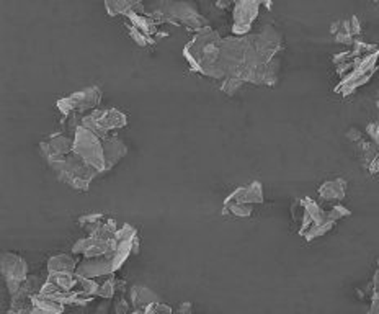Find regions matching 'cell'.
I'll use <instances>...</instances> for the list:
<instances>
[{
  "instance_id": "obj_1",
  "label": "cell",
  "mask_w": 379,
  "mask_h": 314,
  "mask_svg": "<svg viewBox=\"0 0 379 314\" xmlns=\"http://www.w3.org/2000/svg\"><path fill=\"white\" fill-rule=\"evenodd\" d=\"M221 44L223 38L211 26H206L195 33L192 41L183 46V57L190 64V69L214 80H224L221 71Z\"/></svg>"
},
{
  "instance_id": "obj_2",
  "label": "cell",
  "mask_w": 379,
  "mask_h": 314,
  "mask_svg": "<svg viewBox=\"0 0 379 314\" xmlns=\"http://www.w3.org/2000/svg\"><path fill=\"white\" fill-rule=\"evenodd\" d=\"M146 12L159 25L185 26L195 33L210 26L207 20L198 10L196 3L193 2H156L146 6Z\"/></svg>"
},
{
  "instance_id": "obj_3",
  "label": "cell",
  "mask_w": 379,
  "mask_h": 314,
  "mask_svg": "<svg viewBox=\"0 0 379 314\" xmlns=\"http://www.w3.org/2000/svg\"><path fill=\"white\" fill-rule=\"evenodd\" d=\"M48 165L56 174L57 181L79 192H87L95 181V177L100 174L98 170L90 167L82 157H79L75 152L49 160Z\"/></svg>"
},
{
  "instance_id": "obj_4",
  "label": "cell",
  "mask_w": 379,
  "mask_h": 314,
  "mask_svg": "<svg viewBox=\"0 0 379 314\" xmlns=\"http://www.w3.org/2000/svg\"><path fill=\"white\" fill-rule=\"evenodd\" d=\"M74 152L87 163L90 167L103 174L107 172L105 151H103V138L90 131V129L79 127L74 134Z\"/></svg>"
},
{
  "instance_id": "obj_5",
  "label": "cell",
  "mask_w": 379,
  "mask_h": 314,
  "mask_svg": "<svg viewBox=\"0 0 379 314\" xmlns=\"http://www.w3.org/2000/svg\"><path fill=\"white\" fill-rule=\"evenodd\" d=\"M378 61H379V49L374 53H369L367 56L356 57L353 61V69L350 71V74L345 79H342L340 82L335 85L333 92L340 93V95H351L356 89H360L362 85L368 84L369 79L373 77L374 73L378 69Z\"/></svg>"
},
{
  "instance_id": "obj_6",
  "label": "cell",
  "mask_w": 379,
  "mask_h": 314,
  "mask_svg": "<svg viewBox=\"0 0 379 314\" xmlns=\"http://www.w3.org/2000/svg\"><path fill=\"white\" fill-rule=\"evenodd\" d=\"M102 89L98 85H90V87L82 89V91H77L64 98H59L56 102V107L62 116H85L90 111L97 110V107L102 102Z\"/></svg>"
},
{
  "instance_id": "obj_7",
  "label": "cell",
  "mask_w": 379,
  "mask_h": 314,
  "mask_svg": "<svg viewBox=\"0 0 379 314\" xmlns=\"http://www.w3.org/2000/svg\"><path fill=\"white\" fill-rule=\"evenodd\" d=\"M128 116L118 109H97L82 116V127L100 138L111 136L113 131L124 128Z\"/></svg>"
},
{
  "instance_id": "obj_8",
  "label": "cell",
  "mask_w": 379,
  "mask_h": 314,
  "mask_svg": "<svg viewBox=\"0 0 379 314\" xmlns=\"http://www.w3.org/2000/svg\"><path fill=\"white\" fill-rule=\"evenodd\" d=\"M139 252V234L138 230L133 224H123L116 232L115 237L111 239V252L108 254V257L111 259L113 267L118 272L121 267L124 266V262L128 260L133 254Z\"/></svg>"
},
{
  "instance_id": "obj_9",
  "label": "cell",
  "mask_w": 379,
  "mask_h": 314,
  "mask_svg": "<svg viewBox=\"0 0 379 314\" xmlns=\"http://www.w3.org/2000/svg\"><path fill=\"white\" fill-rule=\"evenodd\" d=\"M2 275L6 278L8 293L13 296L28 278V264L20 254L6 250L2 252Z\"/></svg>"
},
{
  "instance_id": "obj_10",
  "label": "cell",
  "mask_w": 379,
  "mask_h": 314,
  "mask_svg": "<svg viewBox=\"0 0 379 314\" xmlns=\"http://www.w3.org/2000/svg\"><path fill=\"white\" fill-rule=\"evenodd\" d=\"M261 2L239 0L232 7V37H247L252 33V26L259 19Z\"/></svg>"
},
{
  "instance_id": "obj_11",
  "label": "cell",
  "mask_w": 379,
  "mask_h": 314,
  "mask_svg": "<svg viewBox=\"0 0 379 314\" xmlns=\"http://www.w3.org/2000/svg\"><path fill=\"white\" fill-rule=\"evenodd\" d=\"M77 223L89 236L98 237V239H107V241H111L120 230L115 219L98 212L82 214V216H79Z\"/></svg>"
},
{
  "instance_id": "obj_12",
  "label": "cell",
  "mask_w": 379,
  "mask_h": 314,
  "mask_svg": "<svg viewBox=\"0 0 379 314\" xmlns=\"http://www.w3.org/2000/svg\"><path fill=\"white\" fill-rule=\"evenodd\" d=\"M39 152H41L43 159L46 163L57 159V157L69 156L74 152V136L64 131L49 134L44 141L39 142Z\"/></svg>"
},
{
  "instance_id": "obj_13",
  "label": "cell",
  "mask_w": 379,
  "mask_h": 314,
  "mask_svg": "<svg viewBox=\"0 0 379 314\" xmlns=\"http://www.w3.org/2000/svg\"><path fill=\"white\" fill-rule=\"evenodd\" d=\"M111 252V241L98 239V237H82L72 246V254L80 255L82 259H93L108 255Z\"/></svg>"
},
{
  "instance_id": "obj_14",
  "label": "cell",
  "mask_w": 379,
  "mask_h": 314,
  "mask_svg": "<svg viewBox=\"0 0 379 314\" xmlns=\"http://www.w3.org/2000/svg\"><path fill=\"white\" fill-rule=\"evenodd\" d=\"M75 273L84 278H100V277L113 275V273H116V270L115 267H113L111 259L108 257V255H102V257L80 260Z\"/></svg>"
},
{
  "instance_id": "obj_15",
  "label": "cell",
  "mask_w": 379,
  "mask_h": 314,
  "mask_svg": "<svg viewBox=\"0 0 379 314\" xmlns=\"http://www.w3.org/2000/svg\"><path fill=\"white\" fill-rule=\"evenodd\" d=\"M231 201H237V203L243 205H261L265 201L264 198V185L260 182H252L249 185H241L236 190H232L231 194L224 198V203H231Z\"/></svg>"
},
{
  "instance_id": "obj_16",
  "label": "cell",
  "mask_w": 379,
  "mask_h": 314,
  "mask_svg": "<svg viewBox=\"0 0 379 314\" xmlns=\"http://www.w3.org/2000/svg\"><path fill=\"white\" fill-rule=\"evenodd\" d=\"M301 200H302V206H304V216H302L299 231H297L299 232V236L304 234L309 228L331 221L327 216L326 206L317 203V201L313 198H301Z\"/></svg>"
},
{
  "instance_id": "obj_17",
  "label": "cell",
  "mask_w": 379,
  "mask_h": 314,
  "mask_svg": "<svg viewBox=\"0 0 379 314\" xmlns=\"http://www.w3.org/2000/svg\"><path fill=\"white\" fill-rule=\"evenodd\" d=\"M103 151H105V164L108 172L128 154V146L116 134H111V136L103 138Z\"/></svg>"
},
{
  "instance_id": "obj_18",
  "label": "cell",
  "mask_w": 379,
  "mask_h": 314,
  "mask_svg": "<svg viewBox=\"0 0 379 314\" xmlns=\"http://www.w3.org/2000/svg\"><path fill=\"white\" fill-rule=\"evenodd\" d=\"M346 185H349V183H346L345 178L337 177L332 178V181L324 182L322 185L319 187L317 194L320 196V200L326 201V203H340L346 195Z\"/></svg>"
},
{
  "instance_id": "obj_19",
  "label": "cell",
  "mask_w": 379,
  "mask_h": 314,
  "mask_svg": "<svg viewBox=\"0 0 379 314\" xmlns=\"http://www.w3.org/2000/svg\"><path fill=\"white\" fill-rule=\"evenodd\" d=\"M129 303L131 308L134 309V311H144V309H147L149 306H152V304H159L162 303L159 295L154 293L151 288H147V286H133V288L129 290Z\"/></svg>"
},
{
  "instance_id": "obj_20",
  "label": "cell",
  "mask_w": 379,
  "mask_h": 314,
  "mask_svg": "<svg viewBox=\"0 0 379 314\" xmlns=\"http://www.w3.org/2000/svg\"><path fill=\"white\" fill-rule=\"evenodd\" d=\"M126 20L149 38H154L159 33V24L147 12H131L126 15Z\"/></svg>"
},
{
  "instance_id": "obj_21",
  "label": "cell",
  "mask_w": 379,
  "mask_h": 314,
  "mask_svg": "<svg viewBox=\"0 0 379 314\" xmlns=\"http://www.w3.org/2000/svg\"><path fill=\"white\" fill-rule=\"evenodd\" d=\"M105 10L110 17L118 15H128L131 12H146V6L142 2H136V0H107Z\"/></svg>"
},
{
  "instance_id": "obj_22",
  "label": "cell",
  "mask_w": 379,
  "mask_h": 314,
  "mask_svg": "<svg viewBox=\"0 0 379 314\" xmlns=\"http://www.w3.org/2000/svg\"><path fill=\"white\" fill-rule=\"evenodd\" d=\"M77 257L74 254H57L48 260V273L75 272L79 267Z\"/></svg>"
},
{
  "instance_id": "obj_23",
  "label": "cell",
  "mask_w": 379,
  "mask_h": 314,
  "mask_svg": "<svg viewBox=\"0 0 379 314\" xmlns=\"http://www.w3.org/2000/svg\"><path fill=\"white\" fill-rule=\"evenodd\" d=\"M48 281L56 285L62 291H79L80 277L75 272H61V273H48Z\"/></svg>"
},
{
  "instance_id": "obj_24",
  "label": "cell",
  "mask_w": 379,
  "mask_h": 314,
  "mask_svg": "<svg viewBox=\"0 0 379 314\" xmlns=\"http://www.w3.org/2000/svg\"><path fill=\"white\" fill-rule=\"evenodd\" d=\"M64 304L44 298V296L39 293L35 295L30 303V309L35 314H62L64 313Z\"/></svg>"
},
{
  "instance_id": "obj_25",
  "label": "cell",
  "mask_w": 379,
  "mask_h": 314,
  "mask_svg": "<svg viewBox=\"0 0 379 314\" xmlns=\"http://www.w3.org/2000/svg\"><path fill=\"white\" fill-rule=\"evenodd\" d=\"M356 145H358V156L362 164L364 167H369L379 157V147L373 141H360Z\"/></svg>"
},
{
  "instance_id": "obj_26",
  "label": "cell",
  "mask_w": 379,
  "mask_h": 314,
  "mask_svg": "<svg viewBox=\"0 0 379 314\" xmlns=\"http://www.w3.org/2000/svg\"><path fill=\"white\" fill-rule=\"evenodd\" d=\"M223 214H231V216L236 218H249L254 214V206L237 203V201L223 203Z\"/></svg>"
},
{
  "instance_id": "obj_27",
  "label": "cell",
  "mask_w": 379,
  "mask_h": 314,
  "mask_svg": "<svg viewBox=\"0 0 379 314\" xmlns=\"http://www.w3.org/2000/svg\"><path fill=\"white\" fill-rule=\"evenodd\" d=\"M333 38H335V43L340 44H346V46H353L355 43V35L353 31H351V25H350V19L340 20V26H338V31L335 35H333Z\"/></svg>"
},
{
  "instance_id": "obj_28",
  "label": "cell",
  "mask_w": 379,
  "mask_h": 314,
  "mask_svg": "<svg viewBox=\"0 0 379 314\" xmlns=\"http://www.w3.org/2000/svg\"><path fill=\"white\" fill-rule=\"evenodd\" d=\"M333 226H335V223H333V221H327V223H324V224H317V226L309 228V230L306 231L304 234H302L301 237H304L306 241L311 242V241L317 239V237L326 236L327 232H331L333 230Z\"/></svg>"
},
{
  "instance_id": "obj_29",
  "label": "cell",
  "mask_w": 379,
  "mask_h": 314,
  "mask_svg": "<svg viewBox=\"0 0 379 314\" xmlns=\"http://www.w3.org/2000/svg\"><path fill=\"white\" fill-rule=\"evenodd\" d=\"M126 28H128V35L129 38L133 39L134 43L138 44V46L141 48H147V46H152V44L156 43L154 38H149L147 35H144L142 31H139L136 26H133L131 24H126Z\"/></svg>"
},
{
  "instance_id": "obj_30",
  "label": "cell",
  "mask_w": 379,
  "mask_h": 314,
  "mask_svg": "<svg viewBox=\"0 0 379 314\" xmlns=\"http://www.w3.org/2000/svg\"><path fill=\"white\" fill-rule=\"evenodd\" d=\"M326 210H327L329 219H331V221H333V223H337L338 219L346 218V216H350V214H351L350 210L345 208V206L340 205V203L329 205V206H326Z\"/></svg>"
},
{
  "instance_id": "obj_31",
  "label": "cell",
  "mask_w": 379,
  "mask_h": 314,
  "mask_svg": "<svg viewBox=\"0 0 379 314\" xmlns=\"http://www.w3.org/2000/svg\"><path fill=\"white\" fill-rule=\"evenodd\" d=\"M243 85V82L241 79L236 77H225L223 82H221V91H223L225 95H234L239 89H241Z\"/></svg>"
},
{
  "instance_id": "obj_32",
  "label": "cell",
  "mask_w": 379,
  "mask_h": 314,
  "mask_svg": "<svg viewBox=\"0 0 379 314\" xmlns=\"http://www.w3.org/2000/svg\"><path fill=\"white\" fill-rule=\"evenodd\" d=\"M302 216H304V206H302V200H295L291 205V218L293 221L301 224Z\"/></svg>"
},
{
  "instance_id": "obj_33",
  "label": "cell",
  "mask_w": 379,
  "mask_h": 314,
  "mask_svg": "<svg viewBox=\"0 0 379 314\" xmlns=\"http://www.w3.org/2000/svg\"><path fill=\"white\" fill-rule=\"evenodd\" d=\"M133 311V308H131L129 299H126L124 296H120L118 302L115 303V313L116 314H129Z\"/></svg>"
},
{
  "instance_id": "obj_34",
  "label": "cell",
  "mask_w": 379,
  "mask_h": 314,
  "mask_svg": "<svg viewBox=\"0 0 379 314\" xmlns=\"http://www.w3.org/2000/svg\"><path fill=\"white\" fill-rule=\"evenodd\" d=\"M367 134L369 141H373L374 145L379 147V120L374 121V123H369L367 127Z\"/></svg>"
},
{
  "instance_id": "obj_35",
  "label": "cell",
  "mask_w": 379,
  "mask_h": 314,
  "mask_svg": "<svg viewBox=\"0 0 379 314\" xmlns=\"http://www.w3.org/2000/svg\"><path fill=\"white\" fill-rule=\"evenodd\" d=\"M346 138L353 142H360V141H363V133L360 131L358 128H350L349 131H346Z\"/></svg>"
},
{
  "instance_id": "obj_36",
  "label": "cell",
  "mask_w": 379,
  "mask_h": 314,
  "mask_svg": "<svg viewBox=\"0 0 379 314\" xmlns=\"http://www.w3.org/2000/svg\"><path fill=\"white\" fill-rule=\"evenodd\" d=\"M350 25H351V31H353V35H355V38H356L360 33H362V24H360L358 17L351 15L350 17Z\"/></svg>"
},
{
  "instance_id": "obj_37",
  "label": "cell",
  "mask_w": 379,
  "mask_h": 314,
  "mask_svg": "<svg viewBox=\"0 0 379 314\" xmlns=\"http://www.w3.org/2000/svg\"><path fill=\"white\" fill-rule=\"evenodd\" d=\"M368 314H379V295H373L371 308H369Z\"/></svg>"
},
{
  "instance_id": "obj_38",
  "label": "cell",
  "mask_w": 379,
  "mask_h": 314,
  "mask_svg": "<svg viewBox=\"0 0 379 314\" xmlns=\"http://www.w3.org/2000/svg\"><path fill=\"white\" fill-rule=\"evenodd\" d=\"M7 314H35L30 308H10Z\"/></svg>"
},
{
  "instance_id": "obj_39",
  "label": "cell",
  "mask_w": 379,
  "mask_h": 314,
  "mask_svg": "<svg viewBox=\"0 0 379 314\" xmlns=\"http://www.w3.org/2000/svg\"><path fill=\"white\" fill-rule=\"evenodd\" d=\"M159 314H174V311H172V308L169 306V304L160 303L159 304Z\"/></svg>"
},
{
  "instance_id": "obj_40",
  "label": "cell",
  "mask_w": 379,
  "mask_h": 314,
  "mask_svg": "<svg viewBox=\"0 0 379 314\" xmlns=\"http://www.w3.org/2000/svg\"><path fill=\"white\" fill-rule=\"evenodd\" d=\"M216 7H218V8H229V7H231V2H223V0H221V2H216Z\"/></svg>"
},
{
  "instance_id": "obj_41",
  "label": "cell",
  "mask_w": 379,
  "mask_h": 314,
  "mask_svg": "<svg viewBox=\"0 0 379 314\" xmlns=\"http://www.w3.org/2000/svg\"><path fill=\"white\" fill-rule=\"evenodd\" d=\"M378 270H379V259H378Z\"/></svg>"
}]
</instances>
